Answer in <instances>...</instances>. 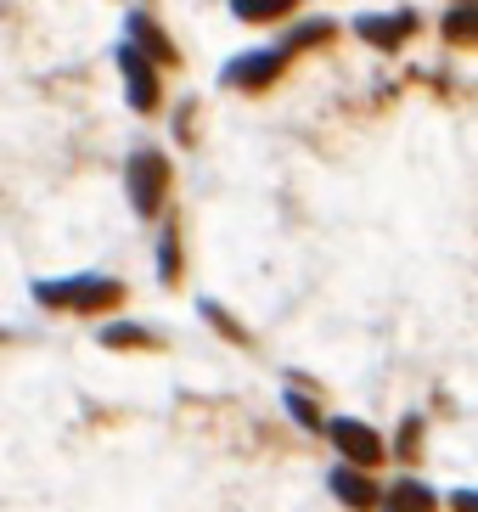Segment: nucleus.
Wrapping results in <instances>:
<instances>
[{"label": "nucleus", "instance_id": "obj_1", "mask_svg": "<svg viewBox=\"0 0 478 512\" xmlns=\"http://www.w3.org/2000/svg\"><path fill=\"white\" fill-rule=\"evenodd\" d=\"M34 299L45 310H74V316H107L130 299V287L119 276L102 271H79V276H57V282H34Z\"/></svg>", "mask_w": 478, "mask_h": 512}, {"label": "nucleus", "instance_id": "obj_2", "mask_svg": "<svg viewBox=\"0 0 478 512\" xmlns=\"http://www.w3.org/2000/svg\"><path fill=\"white\" fill-rule=\"evenodd\" d=\"M169 186H175V164H169L158 147H135L130 164H124V192H130V209L141 220H158L169 203Z\"/></svg>", "mask_w": 478, "mask_h": 512}, {"label": "nucleus", "instance_id": "obj_3", "mask_svg": "<svg viewBox=\"0 0 478 512\" xmlns=\"http://www.w3.org/2000/svg\"><path fill=\"white\" fill-rule=\"evenodd\" d=\"M158 68H164V62H152L135 40H124V46H119L124 102H130L135 113H158V102H164V79H158Z\"/></svg>", "mask_w": 478, "mask_h": 512}, {"label": "nucleus", "instance_id": "obj_4", "mask_svg": "<svg viewBox=\"0 0 478 512\" xmlns=\"http://www.w3.org/2000/svg\"><path fill=\"white\" fill-rule=\"evenodd\" d=\"M287 57H293L287 46H259V51H242V57H231V62L220 68V79L231 85V91H248V96H254V91H270V85L282 79Z\"/></svg>", "mask_w": 478, "mask_h": 512}, {"label": "nucleus", "instance_id": "obj_5", "mask_svg": "<svg viewBox=\"0 0 478 512\" xmlns=\"http://www.w3.org/2000/svg\"><path fill=\"white\" fill-rule=\"evenodd\" d=\"M327 439H332V451L344 456V462H360V467H383V456H389L383 434H377L366 417H332Z\"/></svg>", "mask_w": 478, "mask_h": 512}, {"label": "nucleus", "instance_id": "obj_6", "mask_svg": "<svg viewBox=\"0 0 478 512\" xmlns=\"http://www.w3.org/2000/svg\"><path fill=\"white\" fill-rule=\"evenodd\" d=\"M327 490L338 496V507H349V512H377L383 507V490H377L372 467L344 462V456H338V467L327 473Z\"/></svg>", "mask_w": 478, "mask_h": 512}, {"label": "nucleus", "instance_id": "obj_7", "mask_svg": "<svg viewBox=\"0 0 478 512\" xmlns=\"http://www.w3.org/2000/svg\"><path fill=\"white\" fill-rule=\"evenodd\" d=\"M417 23L422 17L411 12V6H400V12H366V17H355V34L377 51H400L405 40L417 34Z\"/></svg>", "mask_w": 478, "mask_h": 512}, {"label": "nucleus", "instance_id": "obj_8", "mask_svg": "<svg viewBox=\"0 0 478 512\" xmlns=\"http://www.w3.org/2000/svg\"><path fill=\"white\" fill-rule=\"evenodd\" d=\"M445 507V496H439L428 479H417V473H405V479H394L389 490H383V507L377 512H439Z\"/></svg>", "mask_w": 478, "mask_h": 512}, {"label": "nucleus", "instance_id": "obj_9", "mask_svg": "<svg viewBox=\"0 0 478 512\" xmlns=\"http://www.w3.org/2000/svg\"><path fill=\"white\" fill-rule=\"evenodd\" d=\"M124 29H130L124 40H135L152 62H164V68H175V62H180V46L164 34V23H158L152 12H130V17H124Z\"/></svg>", "mask_w": 478, "mask_h": 512}, {"label": "nucleus", "instance_id": "obj_10", "mask_svg": "<svg viewBox=\"0 0 478 512\" xmlns=\"http://www.w3.org/2000/svg\"><path fill=\"white\" fill-rule=\"evenodd\" d=\"M439 29H445L450 46H473V51H478V0H456Z\"/></svg>", "mask_w": 478, "mask_h": 512}, {"label": "nucleus", "instance_id": "obj_11", "mask_svg": "<svg viewBox=\"0 0 478 512\" xmlns=\"http://www.w3.org/2000/svg\"><path fill=\"white\" fill-rule=\"evenodd\" d=\"M180 271H186V259H180V226L164 220V226H158V282L175 287Z\"/></svg>", "mask_w": 478, "mask_h": 512}, {"label": "nucleus", "instance_id": "obj_12", "mask_svg": "<svg viewBox=\"0 0 478 512\" xmlns=\"http://www.w3.org/2000/svg\"><path fill=\"white\" fill-rule=\"evenodd\" d=\"M293 12H299V0H231V17L237 23H282Z\"/></svg>", "mask_w": 478, "mask_h": 512}, {"label": "nucleus", "instance_id": "obj_13", "mask_svg": "<svg viewBox=\"0 0 478 512\" xmlns=\"http://www.w3.org/2000/svg\"><path fill=\"white\" fill-rule=\"evenodd\" d=\"M102 344L107 349H158V332L135 327V321H113V327H102Z\"/></svg>", "mask_w": 478, "mask_h": 512}, {"label": "nucleus", "instance_id": "obj_14", "mask_svg": "<svg viewBox=\"0 0 478 512\" xmlns=\"http://www.w3.org/2000/svg\"><path fill=\"white\" fill-rule=\"evenodd\" d=\"M282 400H287V417L299 422L304 434H327V422H332V417H321V411H315V406H310V400H304L299 389H287Z\"/></svg>", "mask_w": 478, "mask_h": 512}, {"label": "nucleus", "instance_id": "obj_15", "mask_svg": "<svg viewBox=\"0 0 478 512\" xmlns=\"http://www.w3.org/2000/svg\"><path fill=\"white\" fill-rule=\"evenodd\" d=\"M203 321H209L214 332H225L231 344H254V338H248V327H242L237 316H225V310H220V304H214V299H203Z\"/></svg>", "mask_w": 478, "mask_h": 512}, {"label": "nucleus", "instance_id": "obj_16", "mask_svg": "<svg viewBox=\"0 0 478 512\" xmlns=\"http://www.w3.org/2000/svg\"><path fill=\"white\" fill-rule=\"evenodd\" d=\"M394 451H400L405 462H417V451H422V417H405V422H400V439H394Z\"/></svg>", "mask_w": 478, "mask_h": 512}, {"label": "nucleus", "instance_id": "obj_17", "mask_svg": "<svg viewBox=\"0 0 478 512\" xmlns=\"http://www.w3.org/2000/svg\"><path fill=\"white\" fill-rule=\"evenodd\" d=\"M445 507H450V512H478V490H450Z\"/></svg>", "mask_w": 478, "mask_h": 512}]
</instances>
